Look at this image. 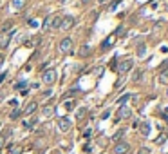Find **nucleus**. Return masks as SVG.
<instances>
[{
	"label": "nucleus",
	"instance_id": "1",
	"mask_svg": "<svg viewBox=\"0 0 168 154\" xmlns=\"http://www.w3.org/2000/svg\"><path fill=\"white\" fill-rule=\"evenodd\" d=\"M42 82L45 85H53L56 82V71L54 69H47V71L42 72Z\"/></svg>",
	"mask_w": 168,
	"mask_h": 154
},
{
	"label": "nucleus",
	"instance_id": "2",
	"mask_svg": "<svg viewBox=\"0 0 168 154\" xmlns=\"http://www.w3.org/2000/svg\"><path fill=\"white\" fill-rule=\"evenodd\" d=\"M58 49H60V53H63V54H67V53L73 51V38H63V40H60V44H58Z\"/></svg>",
	"mask_w": 168,
	"mask_h": 154
},
{
	"label": "nucleus",
	"instance_id": "3",
	"mask_svg": "<svg viewBox=\"0 0 168 154\" xmlns=\"http://www.w3.org/2000/svg\"><path fill=\"white\" fill-rule=\"evenodd\" d=\"M74 16H71V15H63L62 16V24H60V29L62 31H69V29H73V26H74Z\"/></svg>",
	"mask_w": 168,
	"mask_h": 154
},
{
	"label": "nucleus",
	"instance_id": "4",
	"mask_svg": "<svg viewBox=\"0 0 168 154\" xmlns=\"http://www.w3.org/2000/svg\"><path fill=\"white\" fill-rule=\"evenodd\" d=\"M132 67H134V60H132V58H125V60L119 62V65H117V72H128Z\"/></svg>",
	"mask_w": 168,
	"mask_h": 154
},
{
	"label": "nucleus",
	"instance_id": "5",
	"mask_svg": "<svg viewBox=\"0 0 168 154\" xmlns=\"http://www.w3.org/2000/svg\"><path fill=\"white\" fill-rule=\"evenodd\" d=\"M128 152H130V145L125 143V142H119L114 147V154H128Z\"/></svg>",
	"mask_w": 168,
	"mask_h": 154
},
{
	"label": "nucleus",
	"instance_id": "6",
	"mask_svg": "<svg viewBox=\"0 0 168 154\" xmlns=\"http://www.w3.org/2000/svg\"><path fill=\"white\" fill-rule=\"evenodd\" d=\"M71 127H73L71 120H67V118H60V120H58V129H60L62 133H67V131H71Z\"/></svg>",
	"mask_w": 168,
	"mask_h": 154
},
{
	"label": "nucleus",
	"instance_id": "7",
	"mask_svg": "<svg viewBox=\"0 0 168 154\" xmlns=\"http://www.w3.org/2000/svg\"><path fill=\"white\" fill-rule=\"evenodd\" d=\"M130 116H132V111H130L126 105H121V107H119V111H117V118L126 120V118H130Z\"/></svg>",
	"mask_w": 168,
	"mask_h": 154
},
{
	"label": "nucleus",
	"instance_id": "8",
	"mask_svg": "<svg viewBox=\"0 0 168 154\" xmlns=\"http://www.w3.org/2000/svg\"><path fill=\"white\" fill-rule=\"evenodd\" d=\"M60 24H62V15L51 16V29H60Z\"/></svg>",
	"mask_w": 168,
	"mask_h": 154
},
{
	"label": "nucleus",
	"instance_id": "9",
	"mask_svg": "<svg viewBox=\"0 0 168 154\" xmlns=\"http://www.w3.org/2000/svg\"><path fill=\"white\" fill-rule=\"evenodd\" d=\"M116 38V35H110L107 40H103V44H101V51H108L110 47H112V42H114Z\"/></svg>",
	"mask_w": 168,
	"mask_h": 154
},
{
	"label": "nucleus",
	"instance_id": "10",
	"mask_svg": "<svg viewBox=\"0 0 168 154\" xmlns=\"http://www.w3.org/2000/svg\"><path fill=\"white\" fill-rule=\"evenodd\" d=\"M36 109H38V103H36V102H31V103H27V107L24 109V114H33Z\"/></svg>",
	"mask_w": 168,
	"mask_h": 154
},
{
	"label": "nucleus",
	"instance_id": "11",
	"mask_svg": "<svg viewBox=\"0 0 168 154\" xmlns=\"http://www.w3.org/2000/svg\"><path fill=\"white\" fill-rule=\"evenodd\" d=\"M91 54V47H89V44H82V47H80V56L85 58V56H89Z\"/></svg>",
	"mask_w": 168,
	"mask_h": 154
},
{
	"label": "nucleus",
	"instance_id": "12",
	"mask_svg": "<svg viewBox=\"0 0 168 154\" xmlns=\"http://www.w3.org/2000/svg\"><path fill=\"white\" fill-rule=\"evenodd\" d=\"M139 129H141V134H143V136H148V134H150V123H139Z\"/></svg>",
	"mask_w": 168,
	"mask_h": 154
},
{
	"label": "nucleus",
	"instance_id": "13",
	"mask_svg": "<svg viewBox=\"0 0 168 154\" xmlns=\"http://www.w3.org/2000/svg\"><path fill=\"white\" fill-rule=\"evenodd\" d=\"M53 113H54L53 107H47V105H45V107L42 109V116H45V118H51V116H53Z\"/></svg>",
	"mask_w": 168,
	"mask_h": 154
},
{
	"label": "nucleus",
	"instance_id": "14",
	"mask_svg": "<svg viewBox=\"0 0 168 154\" xmlns=\"http://www.w3.org/2000/svg\"><path fill=\"white\" fill-rule=\"evenodd\" d=\"M85 116H87V109H85V107L76 109V118H78V120H83Z\"/></svg>",
	"mask_w": 168,
	"mask_h": 154
},
{
	"label": "nucleus",
	"instance_id": "15",
	"mask_svg": "<svg viewBox=\"0 0 168 154\" xmlns=\"http://www.w3.org/2000/svg\"><path fill=\"white\" fill-rule=\"evenodd\" d=\"M25 2H27V0H13L11 4H13V7H15V9H22V7L25 6Z\"/></svg>",
	"mask_w": 168,
	"mask_h": 154
},
{
	"label": "nucleus",
	"instance_id": "16",
	"mask_svg": "<svg viewBox=\"0 0 168 154\" xmlns=\"http://www.w3.org/2000/svg\"><path fill=\"white\" fill-rule=\"evenodd\" d=\"M11 27H13V22H6V24H4V26H2V35H4V33H6V35H7V33H9L11 31Z\"/></svg>",
	"mask_w": 168,
	"mask_h": 154
},
{
	"label": "nucleus",
	"instance_id": "17",
	"mask_svg": "<svg viewBox=\"0 0 168 154\" xmlns=\"http://www.w3.org/2000/svg\"><path fill=\"white\" fill-rule=\"evenodd\" d=\"M130 98H132V94H123V96H121V98L117 100V103H119V105H125V103L128 102Z\"/></svg>",
	"mask_w": 168,
	"mask_h": 154
},
{
	"label": "nucleus",
	"instance_id": "18",
	"mask_svg": "<svg viewBox=\"0 0 168 154\" xmlns=\"http://www.w3.org/2000/svg\"><path fill=\"white\" fill-rule=\"evenodd\" d=\"M159 82L165 83V85H168V71H166V72H161V74H159Z\"/></svg>",
	"mask_w": 168,
	"mask_h": 154
},
{
	"label": "nucleus",
	"instance_id": "19",
	"mask_svg": "<svg viewBox=\"0 0 168 154\" xmlns=\"http://www.w3.org/2000/svg\"><path fill=\"white\" fill-rule=\"evenodd\" d=\"M145 51H147L145 44H139V47H137V56H145Z\"/></svg>",
	"mask_w": 168,
	"mask_h": 154
},
{
	"label": "nucleus",
	"instance_id": "20",
	"mask_svg": "<svg viewBox=\"0 0 168 154\" xmlns=\"http://www.w3.org/2000/svg\"><path fill=\"white\" fill-rule=\"evenodd\" d=\"M20 114H22L20 109H15V111L11 113V120H16V118H20Z\"/></svg>",
	"mask_w": 168,
	"mask_h": 154
},
{
	"label": "nucleus",
	"instance_id": "21",
	"mask_svg": "<svg viewBox=\"0 0 168 154\" xmlns=\"http://www.w3.org/2000/svg\"><path fill=\"white\" fill-rule=\"evenodd\" d=\"M159 69H161V72H166V71H168V60L161 62V65H159Z\"/></svg>",
	"mask_w": 168,
	"mask_h": 154
},
{
	"label": "nucleus",
	"instance_id": "22",
	"mask_svg": "<svg viewBox=\"0 0 168 154\" xmlns=\"http://www.w3.org/2000/svg\"><path fill=\"white\" fill-rule=\"evenodd\" d=\"M38 42H40V36H33L27 45H38Z\"/></svg>",
	"mask_w": 168,
	"mask_h": 154
},
{
	"label": "nucleus",
	"instance_id": "23",
	"mask_svg": "<svg viewBox=\"0 0 168 154\" xmlns=\"http://www.w3.org/2000/svg\"><path fill=\"white\" fill-rule=\"evenodd\" d=\"M43 29H51V16H47L43 20Z\"/></svg>",
	"mask_w": 168,
	"mask_h": 154
},
{
	"label": "nucleus",
	"instance_id": "24",
	"mask_svg": "<svg viewBox=\"0 0 168 154\" xmlns=\"http://www.w3.org/2000/svg\"><path fill=\"white\" fill-rule=\"evenodd\" d=\"M165 142H166V134H161V136L157 138V140H156V143H157V145L165 143Z\"/></svg>",
	"mask_w": 168,
	"mask_h": 154
},
{
	"label": "nucleus",
	"instance_id": "25",
	"mask_svg": "<svg viewBox=\"0 0 168 154\" xmlns=\"http://www.w3.org/2000/svg\"><path fill=\"white\" fill-rule=\"evenodd\" d=\"M123 134H125V131H123V129H119V131H117V133L114 134V140H116V142H117L119 138H123Z\"/></svg>",
	"mask_w": 168,
	"mask_h": 154
},
{
	"label": "nucleus",
	"instance_id": "26",
	"mask_svg": "<svg viewBox=\"0 0 168 154\" xmlns=\"http://www.w3.org/2000/svg\"><path fill=\"white\" fill-rule=\"evenodd\" d=\"M65 109H67V111H73V109H74V102H67V103H65Z\"/></svg>",
	"mask_w": 168,
	"mask_h": 154
},
{
	"label": "nucleus",
	"instance_id": "27",
	"mask_svg": "<svg viewBox=\"0 0 168 154\" xmlns=\"http://www.w3.org/2000/svg\"><path fill=\"white\" fill-rule=\"evenodd\" d=\"M25 85H27V83H25V82H18V83H16V85H15V89H24Z\"/></svg>",
	"mask_w": 168,
	"mask_h": 154
},
{
	"label": "nucleus",
	"instance_id": "28",
	"mask_svg": "<svg viewBox=\"0 0 168 154\" xmlns=\"http://www.w3.org/2000/svg\"><path fill=\"white\" fill-rule=\"evenodd\" d=\"M141 78V71H134V82H137Z\"/></svg>",
	"mask_w": 168,
	"mask_h": 154
},
{
	"label": "nucleus",
	"instance_id": "29",
	"mask_svg": "<svg viewBox=\"0 0 168 154\" xmlns=\"http://www.w3.org/2000/svg\"><path fill=\"white\" fill-rule=\"evenodd\" d=\"M108 116H110V111H108V109H105V111H103V114H101V118H103V120H107Z\"/></svg>",
	"mask_w": 168,
	"mask_h": 154
},
{
	"label": "nucleus",
	"instance_id": "30",
	"mask_svg": "<svg viewBox=\"0 0 168 154\" xmlns=\"http://www.w3.org/2000/svg\"><path fill=\"white\" fill-rule=\"evenodd\" d=\"M11 154H20V149H16V147H11Z\"/></svg>",
	"mask_w": 168,
	"mask_h": 154
},
{
	"label": "nucleus",
	"instance_id": "31",
	"mask_svg": "<svg viewBox=\"0 0 168 154\" xmlns=\"http://www.w3.org/2000/svg\"><path fill=\"white\" fill-rule=\"evenodd\" d=\"M139 154H150V149H141V151H139Z\"/></svg>",
	"mask_w": 168,
	"mask_h": 154
},
{
	"label": "nucleus",
	"instance_id": "32",
	"mask_svg": "<svg viewBox=\"0 0 168 154\" xmlns=\"http://www.w3.org/2000/svg\"><path fill=\"white\" fill-rule=\"evenodd\" d=\"M4 80H6V72H4V74H0V83L4 82Z\"/></svg>",
	"mask_w": 168,
	"mask_h": 154
},
{
	"label": "nucleus",
	"instance_id": "33",
	"mask_svg": "<svg viewBox=\"0 0 168 154\" xmlns=\"http://www.w3.org/2000/svg\"><path fill=\"white\" fill-rule=\"evenodd\" d=\"M4 142H6V140H4V136H0V149H2V145H4Z\"/></svg>",
	"mask_w": 168,
	"mask_h": 154
},
{
	"label": "nucleus",
	"instance_id": "34",
	"mask_svg": "<svg viewBox=\"0 0 168 154\" xmlns=\"http://www.w3.org/2000/svg\"><path fill=\"white\" fill-rule=\"evenodd\" d=\"M4 63V54H0V65Z\"/></svg>",
	"mask_w": 168,
	"mask_h": 154
},
{
	"label": "nucleus",
	"instance_id": "35",
	"mask_svg": "<svg viewBox=\"0 0 168 154\" xmlns=\"http://www.w3.org/2000/svg\"><path fill=\"white\" fill-rule=\"evenodd\" d=\"M98 2H99V4H107V2H108V0H98Z\"/></svg>",
	"mask_w": 168,
	"mask_h": 154
},
{
	"label": "nucleus",
	"instance_id": "36",
	"mask_svg": "<svg viewBox=\"0 0 168 154\" xmlns=\"http://www.w3.org/2000/svg\"><path fill=\"white\" fill-rule=\"evenodd\" d=\"M60 2H62V4H65V2H69V0H60Z\"/></svg>",
	"mask_w": 168,
	"mask_h": 154
}]
</instances>
